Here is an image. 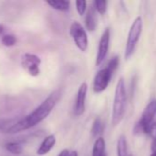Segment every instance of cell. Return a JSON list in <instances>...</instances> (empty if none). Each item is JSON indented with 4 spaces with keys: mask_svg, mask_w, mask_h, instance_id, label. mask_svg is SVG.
Here are the masks:
<instances>
[{
    "mask_svg": "<svg viewBox=\"0 0 156 156\" xmlns=\"http://www.w3.org/2000/svg\"><path fill=\"white\" fill-rule=\"evenodd\" d=\"M117 155L130 156L128 154V143L124 135H120L117 142Z\"/></svg>",
    "mask_w": 156,
    "mask_h": 156,
    "instance_id": "9a60e30c",
    "label": "cell"
},
{
    "mask_svg": "<svg viewBox=\"0 0 156 156\" xmlns=\"http://www.w3.org/2000/svg\"><path fill=\"white\" fill-rule=\"evenodd\" d=\"M55 144H56L55 135L50 134V135L46 136L44 138V140L42 141V143L40 144V145L39 146V148L37 150V154L40 156L46 155L53 149Z\"/></svg>",
    "mask_w": 156,
    "mask_h": 156,
    "instance_id": "30bf717a",
    "label": "cell"
},
{
    "mask_svg": "<svg viewBox=\"0 0 156 156\" xmlns=\"http://www.w3.org/2000/svg\"><path fill=\"white\" fill-rule=\"evenodd\" d=\"M92 156H106V142L103 137H99L95 141Z\"/></svg>",
    "mask_w": 156,
    "mask_h": 156,
    "instance_id": "7c38bea8",
    "label": "cell"
},
{
    "mask_svg": "<svg viewBox=\"0 0 156 156\" xmlns=\"http://www.w3.org/2000/svg\"><path fill=\"white\" fill-rule=\"evenodd\" d=\"M94 6L96 11L100 15H105L108 8V2L106 0H97L94 2Z\"/></svg>",
    "mask_w": 156,
    "mask_h": 156,
    "instance_id": "ac0fdd59",
    "label": "cell"
},
{
    "mask_svg": "<svg viewBox=\"0 0 156 156\" xmlns=\"http://www.w3.org/2000/svg\"><path fill=\"white\" fill-rule=\"evenodd\" d=\"M112 76H113V74L108 70V69L107 67L98 70L94 78V82H93L94 92L101 93L104 90H106L110 80H111Z\"/></svg>",
    "mask_w": 156,
    "mask_h": 156,
    "instance_id": "52a82bcc",
    "label": "cell"
},
{
    "mask_svg": "<svg viewBox=\"0 0 156 156\" xmlns=\"http://www.w3.org/2000/svg\"><path fill=\"white\" fill-rule=\"evenodd\" d=\"M152 147V152H153V154H156V140H154L153 141V143H152V145H151Z\"/></svg>",
    "mask_w": 156,
    "mask_h": 156,
    "instance_id": "603a6c76",
    "label": "cell"
},
{
    "mask_svg": "<svg viewBox=\"0 0 156 156\" xmlns=\"http://www.w3.org/2000/svg\"><path fill=\"white\" fill-rule=\"evenodd\" d=\"M69 154H70V151L68 149H63L60 152L58 156H69Z\"/></svg>",
    "mask_w": 156,
    "mask_h": 156,
    "instance_id": "7402d4cb",
    "label": "cell"
},
{
    "mask_svg": "<svg viewBox=\"0 0 156 156\" xmlns=\"http://www.w3.org/2000/svg\"><path fill=\"white\" fill-rule=\"evenodd\" d=\"M156 115V100H153L148 103V105L145 107L141 119L139 122L135 124L133 133L136 135L144 133L148 134L149 128L151 124L154 122V119Z\"/></svg>",
    "mask_w": 156,
    "mask_h": 156,
    "instance_id": "277c9868",
    "label": "cell"
},
{
    "mask_svg": "<svg viewBox=\"0 0 156 156\" xmlns=\"http://www.w3.org/2000/svg\"><path fill=\"white\" fill-rule=\"evenodd\" d=\"M17 39L16 37V36L11 35V34H5L2 36L1 38V42L5 47H13L16 45Z\"/></svg>",
    "mask_w": 156,
    "mask_h": 156,
    "instance_id": "e0dca14e",
    "label": "cell"
},
{
    "mask_svg": "<svg viewBox=\"0 0 156 156\" xmlns=\"http://www.w3.org/2000/svg\"><path fill=\"white\" fill-rule=\"evenodd\" d=\"M97 11L95 9L94 5H92L86 11V18H85V26H86V30L89 32L95 31V29L97 27Z\"/></svg>",
    "mask_w": 156,
    "mask_h": 156,
    "instance_id": "8fae6325",
    "label": "cell"
},
{
    "mask_svg": "<svg viewBox=\"0 0 156 156\" xmlns=\"http://www.w3.org/2000/svg\"><path fill=\"white\" fill-rule=\"evenodd\" d=\"M5 148L7 152H9L12 154H21L23 152V147L19 143L17 142H8L5 144Z\"/></svg>",
    "mask_w": 156,
    "mask_h": 156,
    "instance_id": "2e32d148",
    "label": "cell"
},
{
    "mask_svg": "<svg viewBox=\"0 0 156 156\" xmlns=\"http://www.w3.org/2000/svg\"><path fill=\"white\" fill-rule=\"evenodd\" d=\"M87 90H88L87 84L86 82H83L77 90L76 99H75L74 108H73L74 115L76 117L83 115L86 111V100Z\"/></svg>",
    "mask_w": 156,
    "mask_h": 156,
    "instance_id": "9c48e42d",
    "label": "cell"
},
{
    "mask_svg": "<svg viewBox=\"0 0 156 156\" xmlns=\"http://www.w3.org/2000/svg\"><path fill=\"white\" fill-rule=\"evenodd\" d=\"M41 59L35 54L25 53L21 58V65L25 70L32 77H37L40 73V65Z\"/></svg>",
    "mask_w": 156,
    "mask_h": 156,
    "instance_id": "8992f818",
    "label": "cell"
},
{
    "mask_svg": "<svg viewBox=\"0 0 156 156\" xmlns=\"http://www.w3.org/2000/svg\"><path fill=\"white\" fill-rule=\"evenodd\" d=\"M109 43H110V28L107 27L104 30L99 39L98 49L96 58V66H100L105 60V58H107L109 49Z\"/></svg>",
    "mask_w": 156,
    "mask_h": 156,
    "instance_id": "ba28073f",
    "label": "cell"
},
{
    "mask_svg": "<svg viewBox=\"0 0 156 156\" xmlns=\"http://www.w3.org/2000/svg\"><path fill=\"white\" fill-rule=\"evenodd\" d=\"M143 18L141 16H137L134 21L132 22L129 34H128V39L126 42L125 47V54L124 57L126 59H129L134 53L137 44L140 40L142 32H143Z\"/></svg>",
    "mask_w": 156,
    "mask_h": 156,
    "instance_id": "3957f363",
    "label": "cell"
},
{
    "mask_svg": "<svg viewBox=\"0 0 156 156\" xmlns=\"http://www.w3.org/2000/svg\"><path fill=\"white\" fill-rule=\"evenodd\" d=\"M61 95L62 91L60 90L52 91L32 112L18 121L13 122L12 123L3 124L1 130L6 133H17L36 126L50 115L61 99Z\"/></svg>",
    "mask_w": 156,
    "mask_h": 156,
    "instance_id": "6da1fadb",
    "label": "cell"
},
{
    "mask_svg": "<svg viewBox=\"0 0 156 156\" xmlns=\"http://www.w3.org/2000/svg\"><path fill=\"white\" fill-rule=\"evenodd\" d=\"M105 130V126H104V123L103 122L101 121V119L99 117L96 118L94 120V122H93V125H92V128H91V134L94 138H99L100 135L103 133Z\"/></svg>",
    "mask_w": 156,
    "mask_h": 156,
    "instance_id": "5bb4252c",
    "label": "cell"
},
{
    "mask_svg": "<svg viewBox=\"0 0 156 156\" xmlns=\"http://www.w3.org/2000/svg\"><path fill=\"white\" fill-rule=\"evenodd\" d=\"M119 65H120V58L118 56H114L109 59V61L107 65V68L112 74H114L116 72V70L118 69Z\"/></svg>",
    "mask_w": 156,
    "mask_h": 156,
    "instance_id": "d6986e66",
    "label": "cell"
},
{
    "mask_svg": "<svg viewBox=\"0 0 156 156\" xmlns=\"http://www.w3.org/2000/svg\"><path fill=\"white\" fill-rule=\"evenodd\" d=\"M75 6H76V11L80 16H84L86 11V7H87V3L85 0H80V1H76L75 2Z\"/></svg>",
    "mask_w": 156,
    "mask_h": 156,
    "instance_id": "ffe728a7",
    "label": "cell"
},
{
    "mask_svg": "<svg viewBox=\"0 0 156 156\" xmlns=\"http://www.w3.org/2000/svg\"><path fill=\"white\" fill-rule=\"evenodd\" d=\"M148 134L153 138V141H154V140H156V122H154L151 124V126H150V128H149V133H148Z\"/></svg>",
    "mask_w": 156,
    "mask_h": 156,
    "instance_id": "44dd1931",
    "label": "cell"
},
{
    "mask_svg": "<svg viewBox=\"0 0 156 156\" xmlns=\"http://www.w3.org/2000/svg\"><path fill=\"white\" fill-rule=\"evenodd\" d=\"M4 32H5V27L2 24H0V35H2Z\"/></svg>",
    "mask_w": 156,
    "mask_h": 156,
    "instance_id": "cb8c5ba5",
    "label": "cell"
},
{
    "mask_svg": "<svg viewBox=\"0 0 156 156\" xmlns=\"http://www.w3.org/2000/svg\"><path fill=\"white\" fill-rule=\"evenodd\" d=\"M46 3L53 9L62 12H66L70 8V1L67 0H50Z\"/></svg>",
    "mask_w": 156,
    "mask_h": 156,
    "instance_id": "4fadbf2b",
    "label": "cell"
},
{
    "mask_svg": "<svg viewBox=\"0 0 156 156\" xmlns=\"http://www.w3.org/2000/svg\"><path fill=\"white\" fill-rule=\"evenodd\" d=\"M69 156H78V153L76 151H72V152H70Z\"/></svg>",
    "mask_w": 156,
    "mask_h": 156,
    "instance_id": "d4e9b609",
    "label": "cell"
},
{
    "mask_svg": "<svg viewBox=\"0 0 156 156\" xmlns=\"http://www.w3.org/2000/svg\"><path fill=\"white\" fill-rule=\"evenodd\" d=\"M151 156H156V154H152Z\"/></svg>",
    "mask_w": 156,
    "mask_h": 156,
    "instance_id": "484cf974",
    "label": "cell"
},
{
    "mask_svg": "<svg viewBox=\"0 0 156 156\" xmlns=\"http://www.w3.org/2000/svg\"><path fill=\"white\" fill-rule=\"evenodd\" d=\"M127 106V91L123 78H120L115 89L114 101L112 107L111 123L115 127L119 125L124 118Z\"/></svg>",
    "mask_w": 156,
    "mask_h": 156,
    "instance_id": "7a4b0ae2",
    "label": "cell"
},
{
    "mask_svg": "<svg viewBox=\"0 0 156 156\" xmlns=\"http://www.w3.org/2000/svg\"><path fill=\"white\" fill-rule=\"evenodd\" d=\"M70 35L78 49L82 52H86L88 48V37L86 30L79 22L74 21L72 23L70 27Z\"/></svg>",
    "mask_w": 156,
    "mask_h": 156,
    "instance_id": "5b68a950",
    "label": "cell"
}]
</instances>
